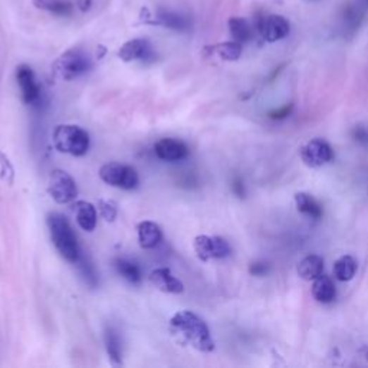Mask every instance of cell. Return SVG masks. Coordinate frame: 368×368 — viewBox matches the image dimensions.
<instances>
[{
    "label": "cell",
    "mask_w": 368,
    "mask_h": 368,
    "mask_svg": "<svg viewBox=\"0 0 368 368\" xmlns=\"http://www.w3.org/2000/svg\"><path fill=\"white\" fill-rule=\"evenodd\" d=\"M171 333L181 341L200 352H211L214 341L207 324L192 311H180L170 319Z\"/></svg>",
    "instance_id": "6da1fadb"
},
{
    "label": "cell",
    "mask_w": 368,
    "mask_h": 368,
    "mask_svg": "<svg viewBox=\"0 0 368 368\" xmlns=\"http://www.w3.org/2000/svg\"><path fill=\"white\" fill-rule=\"evenodd\" d=\"M48 228H49L52 243L55 245L56 250L61 253L63 259L70 264H77L82 252L80 249L77 236L73 233L66 217L59 213L49 214Z\"/></svg>",
    "instance_id": "7a4b0ae2"
},
{
    "label": "cell",
    "mask_w": 368,
    "mask_h": 368,
    "mask_svg": "<svg viewBox=\"0 0 368 368\" xmlns=\"http://www.w3.org/2000/svg\"><path fill=\"white\" fill-rule=\"evenodd\" d=\"M54 145L65 154L81 157L90 150V134L73 124H61L54 130Z\"/></svg>",
    "instance_id": "3957f363"
},
{
    "label": "cell",
    "mask_w": 368,
    "mask_h": 368,
    "mask_svg": "<svg viewBox=\"0 0 368 368\" xmlns=\"http://www.w3.org/2000/svg\"><path fill=\"white\" fill-rule=\"evenodd\" d=\"M92 66L91 58L82 49L73 48L62 54L54 63V73L65 81L75 80L87 73Z\"/></svg>",
    "instance_id": "277c9868"
},
{
    "label": "cell",
    "mask_w": 368,
    "mask_h": 368,
    "mask_svg": "<svg viewBox=\"0 0 368 368\" xmlns=\"http://www.w3.org/2000/svg\"><path fill=\"white\" fill-rule=\"evenodd\" d=\"M99 177L109 186L123 190H134L140 183L138 173L133 167L120 163L104 164L99 168Z\"/></svg>",
    "instance_id": "5b68a950"
},
{
    "label": "cell",
    "mask_w": 368,
    "mask_h": 368,
    "mask_svg": "<svg viewBox=\"0 0 368 368\" xmlns=\"http://www.w3.org/2000/svg\"><path fill=\"white\" fill-rule=\"evenodd\" d=\"M48 193L56 203L66 204L75 200V197L78 196V188L75 180H73L66 171L54 170L49 174Z\"/></svg>",
    "instance_id": "8992f818"
},
{
    "label": "cell",
    "mask_w": 368,
    "mask_h": 368,
    "mask_svg": "<svg viewBox=\"0 0 368 368\" xmlns=\"http://www.w3.org/2000/svg\"><path fill=\"white\" fill-rule=\"evenodd\" d=\"M193 247L197 257L203 262L211 259H223V257H228L232 252V247L226 239L220 236H207V235L197 236L195 239Z\"/></svg>",
    "instance_id": "52a82bcc"
},
{
    "label": "cell",
    "mask_w": 368,
    "mask_h": 368,
    "mask_svg": "<svg viewBox=\"0 0 368 368\" xmlns=\"http://www.w3.org/2000/svg\"><path fill=\"white\" fill-rule=\"evenodd\" d=\"M333 157L334 153L333 149H331V145L321 138L311 140L301 149L302 161L312 168L328 164L331 160H333Z\"/></svg>",
    "instance_id": "ba28073f"
},
{
    "label": "cell",
    "mask_w": 368,
    "mask_h": 368,
    "mask_svg": "<svg viewBox=\"0 0 368 368\" xmlns=\"http://www.w3.org/2000/svg\"><path fill=\"white\" fill-rule=\"evenodd\" d=\"M16 81L20 90L22 99L26 105H38L41 102V87L36 81L30 66L20 65L16 69Z\"/></svg>",
    "instance_id": "9c48e42d"
},
{
    "label": "cell",
    "mask_w": 368,
    "mask_h": 368,
    "mask_svg": "<svg viewBox=\"0 0 368 368\" xmlns=\"http://www.w3.org/2000/svg\"><path fill=\"white\" fill-rule=\"evenodd\" d=\"M257 30L266 42H278L289 35V22L281 15H269L257 20Z\"/></svg>",
    "instance_id": "30bf717a"
},
{
    "label": "cell",
    "mask_w": 368,
    "mask_h": 368,
    "mask_svg": "<svg viewBox=\"0 0 368 368\" xmlns=\"http://www.w3.org/2000/svg\"><path fill=\"white\" fill-rule=\"evenodd\" d=\"M156 156L163 161H181L188 159L189 156V147L180 140L174 138H161L154 145Z\"/></svg>",
    "instance_id": "8fae6325"
},
{
    "label": "cell",
    "mask_w": 368,
    "mask_h": 368,
    "mask_svg": "<svg viewBox=\"0 0 368 368\" xmlns=\"http://www.w3.org/2000/svg\"><path fill=\"white\" fill-rule=\"evenodd\" d=\"M368 6L362 5L358 0H352L341 9V27L345 35H354L361 26Z\"/></svg>",
    "instance_id": "7c38bea8"
},
{
    "label": "cell",
    "mask_w": 368,
    "mask_h": 368,
    "mask_svg": "<svg viewBox=\"0 0 368 368\" xmlns=\"http://www.w3.org/2000/svg\"><path fill=\"white\" fill-rule=\"evenodd\" d=\"M118 58L124 62H133V61H150L154 58V51L147 39H131L125 42L120 51Z\"/></svg>",
    "instance_id": "4fadbf2b"
},
{
    "label": "cell",
    "mask_w": 368,
    "mask_h": 368,
    "mask_svg": "<svg viewBox=\"0 0 368 368\" xmlns=\"http://www.w3.org/2000/svg\"><path fill=\"white\" fill-rule=\"evenodd\" d=\"M150 282L154 288L164 293H181L184 290L183 282L176 278L168 268H157L150 274Z\"/></svg>",
    "instance_id": "5bb4252c"
},
{
    "label": "cell",
    "mask_w": 368,
    "mask_h": 368,
    "mask_svg": "<svg viewBox=\"0 0 368 368\" xmlns=\"http://www.w3.org/2000/svg\"><path fill=\"white\" fill-rule=\"evenodd\" d=\"M152 23L161 25L176 32H188L192 29V19L189 16L171 11H159Z\"/></svg>",
    "instance_id": "9a60e30c"
},
{
    "label": "cell",
    "mask_w": 368,
    "mask_h": 368,
    "mask_svg": "<svg viewBox=\"0 0 368 368\" xmlns=\"http://www.w3.org/2000/svg\"><path fill=\"white\" fill-rule=\"evenodd\" d=\"M161 239L163 231L157 223L145 220L138 225V242L142 249H154L159 246Z\"/></svg>",
    "instance_id": "2e32d148"
},
{
    "label": "cell",
    "mask_w": 368,
    "mask_h": 368,
    "mask_svg": "<svg viewBox=\"0 0 368 368\" xmlns=\"http://www.w3.org/2000/svg\"><path fill=\"white\" fill-rule=\"evenodd\" d=\"M73 211H75L77 222L82 231L85 232L95 231L98 214H97V209L91 203L80 200L75 203V206H73Z\"/></svg>",
    "instance_id": "e0dca14e"
},
{
    "label": "cell",
    "mask_w": 368,
    "mask_h": 368,
    "mask_svg": "<svg viewBox=\"0 0 368 368\" xmlns=\"http://www.w3.org/2000/svg\"><path fill=\"white\" fill-rule=\"evenodd\" d=\"M104 341H105V350H106L109 361H111L113 365H121L123 364V341L120 338L118 331L113 326H106Z\"/></svg>",
    "instance_id": "ac0fdd59"
},
{
    "label": "cell",
    "mask_w": 368,
    "mask_h": 368,
    "mask_svg": "<svg viewBox=\"0 0 368 368\" xmlns=\"http://www.w3.org/2000/svg\"><path fill=\"white\" fill-rule=\"evenodd\" d=\"M297 272L304 281H315L324 272V257L319 254H308L298 264Z\"/></svg>",
    "instance_id": "d6986e66"
},
{
    "label": "cell",
    "mask_w": 368,
    "mask_h": 368,
    "mask_svg": "<svg viewBox=\"0 0 368 368\" xmlns=\"http://www.w3.org/2000/svg\"><path fill=\"white\" fill-rule=\"evenodd\" d=\"M336 285L329 276L321 275L312 283V297L322 304H329L336 300Z\"/></svg>",
    "instance_id": "ffe728a7"
},
{
    "label": "cell",
    "mask_w": 368,
    "mask_h": 368,
    "mask_svg": "<svg viewBox=\"0 0 368 368\" xmlns=\"http://www.w3.org/2000/svg\"><path fill=\"white\" fill-rule=\"evenodd\" d=\"M295 204L298 211H301L302 214L311 217V219H321L324 214L322 206L309 195L305 192H300L295 195Z\"/></svg>",
    "instance_id": "44dd1931"
},
{
    "label": "cell",
    "mask_w": 368,
    "mask_h": 368,
    "mask_svg": "<svg viewBox=\"0 0 368 368\" xmlns=\"http://www.w3.org/2000/svg\"><path fill=\"white\" fill-rule=\"evenodd\" d=\"M229 30L233 41L239 44H245L252 39L253 29L249 22L243 18H231L229 19Z\"/></svg>",
    "instance_id": "7402d4cb"
},
{
    "label": "cell",
    "mask_w": 368,
    "mask_h": 368,
    "mask_svg": "<svg viewBox=\"0 0 368 368\" xmlns=\"http://www.w3.org/2000/svg\"><path fill=\"white\" fill-rule=\"evenodd\" d=\"M32 2L35 8L58 16H69L72 13V4L69 0H32Z\"/></svg>",
    "instance_id": "603a6c76"
},
{
    "label": "cell",
    "mask_w": 368,
    "mask_h": 368,
    "mask_svg": "<svg viewBox=\"0 0 368 368\" xmlns=\"http://www.w3.org/2000/svg\"><path fill=\"white\" fill-rule=\"evenodd\" d=\"M357 262L352 256L345 254L334 264V276L341 282H348L355 276Z\"/></svg>",
    "instance_id": "cb8c5ba5"
},
{
    "label": "cell",
    "mask_w": 368,
    "mask_h": 368,
    "mask_svg": "<svg viewBox=\"0 0 368 368\" xmlns=\"http://www.w3.org/2000/svg\"><path fill=\"white\" fill-rule=\"evenodd\" d=\"M116 269L125 281H128L133 285H138L142 279L141 269L138 268V265L128 261V259H117L116 261Z\"/></svg>",
    "instance_id": "d4e9b609"
},
{
    "label": "cell",
    "mask_w": 368,
    "mask_h": 368,
    "mask_svg": "<svg viewBox=\"0 0 368 368\" xmlns=\"http://www.w3.org/2000/svg\"><path fill=\"white\" fill-rule=\"evenodd\" d=\"M213 51L223 61H238L242 55V44H239L236 41L223 42V44L216 45L213 48Z\"/></svg>",
    "instance_id": "484cf974"
},
{
    "label": "cell",
    "mask_w": 368,
    "mask_h": 368,
    "mask_svg": "<svg viewBox=\"0 0 368 368\" xmlns=\"http://www.w3.org/2000/svg\"><path fill=\"white\" fill-rule=\"evenodd\" d=\"M77 265L80 266V271H81V274H82L85 282H87L90 286L95 288L97 283H98V275H97L95 266H94L92 262L90 261V257L81 253V256H80V259H78Z\"/></svg>",
    "instance_id": "4316f807"
},
{
    "label": "cell",
    "mask_w": 368,
    "mask_h": 368,
    "mask_svg": "<svg viewBox=\"0 0 368 368\" xmlns=\"http://www.w3.org/2000/svg\"><path fill=\"white\" fill-rule=\"evenodd\" d=\"M98 211L106 222H114L118 214V206L114 200L102 199L98 202Z\"/></svg>",
    "instance_id": "83f0119b"
},
{
    "label": "cell",
    "mask_w": 368,
    "mask_h": 368,
    "mask_svg": "<svg viewBox=\"0 0 368 368\" xmlns=\"http://www.w3.org/2000/svg\"><path fill=\"white\" fill-rule=\"evenodd\" d=\"M0 176H2V178L9 184H12L15 180V168L9 161V159L2 152H0Z\"/></svg>",
    "instance_id": "f1b7e54d"
},
{
    "label": "cell",
    "mask_w": 368,
    "mask_h": 368,
    "mask_svg": "<svg viewBox=\"0 0 368 368\" xmlns=\"http://www.w3.org/2000/svg\"><path fill=\"white\" fill-rule=\"evenodd\" d=\"M249 272L253 276H265L269 272V265L266 262H254L250 265Z\"/></svg>",
    "instance_id": "f546056e"
},
{
    "label": "cell",
    "mask_w": 368,
    "mask_h": 368,
    "mask_svg": "<svg viewBox=\"0 0 368 368\" xmlns=\"http://www.w3.org/2000/svg\"><path fill=\"white\" fill-rule=\"evenodd\" d=\"M292 106H293V105L289 104V105H285V106H282V108H279V109H275V111L269 113V117L274 118V120H283V118H286V117L290 114Z\"/></svg>",
    "instance_id": "4dcf8cb0"
},
{
    "label": "cell",
    "mask_w": 368,
    "mask_h": 368,
    "mask_svg": "<svg viewBox=\"0 0 368 368\" xmlns=\"http://www.w3.org/2000/svg\"><path fill=\"white\" fill-rule=\"evenodd\" d=\"M232 189H233V193H235L238 197H245V195H246L245 184H243V181H242L239 177H236V178L233 180Z\"/></svg>",
    "instance_id": "1f68e13d"
},
{
    "label": "cell",
    "mask_w": 368,
    "mask_h": 368,
    "mask_svg": "<svg viewBox=\"0 0 368 368\" xmlns=\"http://www.w3.org/2000/svg\"><path fill=\"white\" fill-rule=\"evenodd\" d=\"M77 6L81 12H88L92 6V0H77Z\"/></svg>",
    "instance_id": "d6a6232c"
},
{
    "label": "cell",
    "mask_w": 368,
    "mask_h": 368,
    "mask_svg": "<svg viewBox=\"0 0 368 368\" xmlns=\"http://www.w3.org/2000/svg\"><path fill=\"white\" fill-rule=\"evenodd\" d=\"M358 2H361V4L365 5V6H368V0H358Z\"/></svg>",
    "instance_id": "836d02e7"
},
{
    "label": "cell",
    "mask_w": 368,
    "mask_h": 368,
    "mask_svg": "<svg viewBox=\"0 0 368 368\" xmlns=\"http://www.w3.org/2000/svg\"><path fill=\"white\" fill-rule=\"evenodd\" d=\"M364 352H365V358L368 360V345L364 348Z\"/></svg>",
    "instance_id": "e575fe53"
}]
</instances>
